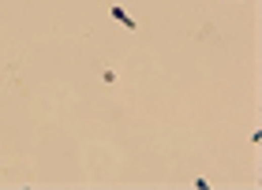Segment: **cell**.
Returning <instances> with one entry per match:
<instances>
[{
	"mask_svg": "<svg viewBox=\"0 0 262 190\" xmlns=\"http://www.w3.org/2000/svg\"><path fill=\"white\" fill-rule=\"evenodd\" d=\"M112 19H116V23L124 26V30H135V19H131V15H127V12H124V8H120V4L112 8Z\"/></svg>",
	"mask_w": 262,
	"mask_h": 190,
	"instance_id": "1",
	"label": "cell"
}]
</instances>
